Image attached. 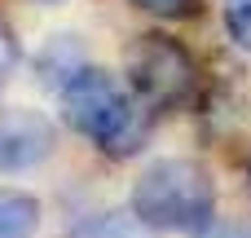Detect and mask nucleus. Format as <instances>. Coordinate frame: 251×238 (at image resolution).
Segmentation results:
<instances>
[{
  "label": "nucleus",
  "mask_w": 251,
  "mask_h": 238,
  "mask_svg": "<svg viewBox=\"0 0 251 238\" xmlns=\"http://www.w3.org/2000/svg\"><path fill=\"white\" fill-rule=\"evenodd\" d=\"M132 4L146 9V13H154V18H172V22L194 18V13L203 9V0H132Z\"/></svg>",
  "instance_id": "9"
},
{
  "label": "nucleus",
  "mask_w": 251,
  "mask_h": 238,
  "mask_svg": "<svg viewBox=\"0 0 251 238\" xmlns=\"http://www.w3.org/2000/svg\"><path fill=\"white\" fill-rule=\"evenodd\" d=\"M62 115L66 124L88 137L101 155L110 159H128L146 146L150 137V106L137 93H124L106 71L84 66L66 88H62Z\"/></svg>",
  "instance_id": "1"
},
{
  "label": "nucleus",
  "mask_w": 251,
  "mask_h": 238,
  "mask_svg": "<svg viewBox=\"0 0 251 238\" xmlns=\"http://www.w3.org/2000/svg\"><path fill=\"white\" fill-rule=\"evenodd\" d=\"M247 181H251V163H247Z\"/></svg>",
  "instance_id": "12"
},
{
  "label": "nucleus",
  "mask_w": 251,
  "mask_h": 238,
  "mask_svg": "<svg viewBox=\"0 0 251 238\" xmlns=\"http://www.w3.org/2000/svg\"><path fill=\"white\" fill-rule=\"evenodd\" d=\"M57 146V128L40 110H0V172H26L44 163Z\"/></svg>",
  "instance_id": "4"
},
{
  "label": "nucleus",
  "mask_w": 251,
  "mask_h": 238,
  "mask_svg": "<svg viewBox=\"0 0 251 238\" xmlns=\"http://www.w3.org/2000/svg\"><path fill=\"white\" fill-rule=\"evenodd\" d=\"M150 230L137 221V216H124V212H106V216H93L84 221L71 238H146Z\"/></svg>",
  "instance_id": "7"
},
{
  "label": "nucleus",
  "mask_w": 251,
  "mask_h": 238,
  "mask_svg": "<svg viewBox=\"0 0 251 238\" xmlns=\"http://www.w3.org/2000/svg\"><path fill=\"white\" fill-rule=\"evenodd\" d=\"M40 230V203L22 190L0 185V238H35Z\"/></svg>",
  "instance_id": "6"
},
{
  "label": "nucleus",
  "mask_w": 251,
  "mask_h": 238,
  "mask_svg": "<svg viewBox=\"0 0 251 238\" xmlns=\"http://www.w3.org/2000/svg\"><path fill=\"white\" fill-rule=\"evenodd\" d=\"M128 84L150 110H176L199 88V66L190 49L163 31H150L128 53Z\"/></svg>",
  "instance_id": "3"
},
{
  "label": "nucleus",
  "mask_w": 251,
  "mask_h": 238,
  "mask_svg": "<svg viewBox=\"0 0 251 238\" xmlns=\"http://www.w3.org/2000/svg\"><path fill=\"white\" fill-rule=\"evenodd\" d=\"M84 66H88V57H84V44H79L75 35H53V40L40 49V57H35L40 84H44V88H57V93H62Z\"/></svg>",
  "instance_id": "5"
},
{
  "label": "nucleus",
  "mask_w": 251,
  "mask_h": 238,
  "mask_svg": "<svg viewBox=\"0 0 251 238\" xmlns=\"http://www.w3.org/2000/svg\"><path fill=\"white\" fill-rule=\"evenodd\" d=\"M132 216L150 234H199L216 221V185L194 159H159L132 185Z\"/></svg>",
  "instance_id": "2"
},
{
  "label": "nucleus",
  "mask_w": 251,
  "mask_h": 238,
  "mask_svg": "<svg viewBox=\"0 0 251 238\" xmlns=\"http://www.w3.org/2000/svg\"><path fill=\"white\" fill-rule=\"evenodd\" d=\"M199 238H251L247 221H212L207 230H199Z\"/></svg>",
  "instance_id": "11"
},
{
  "label": "nucleus",
  "mask_w": 251,
  "mask_h": 238,
  "mask_svg": "<svg viewBox=\"0 0 251 238\" xmlns=\"http://www.w3.org/2000/svg\"><path fill=\"white\" fill-rule=\"evenodd\" d=\"M13 66H18V40H13V31L0 22V84L13 75Z\"/></svg>",
  "instance_id": "10"
},
{
  "label": "nucleus",
  "mask_w": 251,
  "mask_h": 238,
  "mask_svg": "<svg viewBox=\"0 0 251 238\" xmlns=\"http://www.w3.org/2000/svg\"><path fill=\"white\" fill-rule=\"evenodd\" d=\"M225 31L243 53H251V0H229L225 4Z\"/></svg>",
  "instance_id": "8"
}]
</instances>
